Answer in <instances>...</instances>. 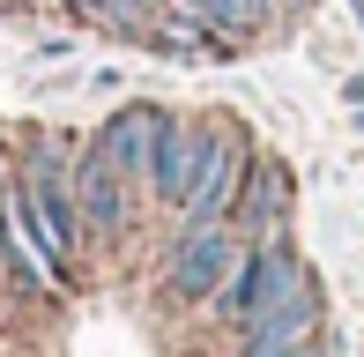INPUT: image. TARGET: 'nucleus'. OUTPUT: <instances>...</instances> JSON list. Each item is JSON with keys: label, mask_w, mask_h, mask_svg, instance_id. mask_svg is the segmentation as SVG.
<instances>
[{"label": "nucleus", "mask_w": 364, "mask_h": 357, "mask_svg": "<svg viewBox=\"0 0 364 357\" xmlns=\"http://www.w3.org/2000/svg\"><path fill=\"white\" fill-rule=\"evenodd\" d=\"M171 127H178V119H171L164 105H119V112L105 119V134H97V142L127 164V178H141V186H149V164H156V149H164Z\"/></svg>", "instance_id": "nucleus-6"}, {"label": "nucleus", "mask_w": 364, "mask_h": 357, "mask_svg": "<svg viewBox=\"0 0 364 357\" xmlns=\"http://www.w3.org/2000/svg\"><path fill=\"white\" fill-rule=\"evenodd\" d=\"M297 283H312V275H305V253H297V246H290V231H283V238H260V246H245V253H238V268L223 275V290H216L208 305H216L223 328H245L260 305L290 298Z\"/></svg>", "instance_id": "nucleus-2"}, {"label": "nucleus", "mask_w": 364, "mask_h": 357, "mask_svg": "<svg viewBox=\"0 0 364 357\" xmlns=\"http://www.w3.org/2000/svg\"><path fill=\"white\" fill-rule=\"evenodd\" d=\"M201 149H208V119H201V127H171V134H164L156 164H149V193H156L164 208H186L193 171H201Z\"/></svg>", "instance_id": "nucleus-8"}, {"label": "nucleus", "mask_w": 364, "mask_h": 357, "mask_svg": "<svg viewBox=\"0 0 364 357\" xmlns=\"http://www.w3.org/2000/svg\"><path fill=\"white\" fill-rule=\"evenodd\" d=\"M312 335H320V298H312V283H297L290 298L260 305V313L245 320L238 343L245 350H283V343H312Z\"/></svg>", "instance_id": "nucleus-7"}, {"label": "nucleus", "mask_w": 364, "mask_h": 357, "mask_svg": "<svg viewBox=\"0 0 364 357\" xmlns=\"http://www.w3.org/2000/svg\"><path fill=\"white\" fill-rule=\"evenodd\" d=\"M75 201H82V238H119V223H127V164L105 142H90L75 156Z\"/></svg>", "instance_id": "nucleus-5"}, {"label": "nucleus", "mask_w": 364, "mask_h": 357, "mask_svg": "<svg viewBox=\"0 0 364 357\" xmlns=\"http://www.w3.org/2000/svg\"><path fill=\"white\" fill-rule=\"evenodd\" d=\"M8 208H15V171L0 164V223H8Z\"/></svg>", "instance_id": "nucleus-10"}, {"label": "nucleus", "mask_w": 364, "mask_h": 357, "mask_svg": "<svg viewBox=\"0 0 364 357\" xmlns=\"http://www.w3.org/2000/svg\"><path fill=\"white\" fill-rule=\"evenodd\" d=\"M238 253H245V238L230 231V223H186V238H178V253H171V298L208 305L223 290V275L238 268Z\"/></svg>", "instance_id": "nucleus-3"}, {"label": "nucleus", "mask_w": 364, "mask_h": 357, "mask_svg": "<svg viewBox=\"0 0 364 357\" xmlns=\"http://www.w3.org/2000/svg\"><path fill=\"white\" fill-rule=\"evenodd\" d=\"M283 216H290V178L275 156H245V178L238 193H230V231L245 238V246H260V238H283Z\"/></svg>", "instance_id": "nucleus-4"}, {"label": "nucleus", "mask_w": 364, "mask_h": 357, "mask_svg": "<svg viewBox=\"0 0 364 357\" xmlns=\"http://www.w3.org/2000/svg\"><path fill=\"white\" fill-rule=\"evenodd\" d=\"M245 357H327V343L312 335V343H283V350H245Z\"/></svg>", "instance_id": "nucleus-9"}, {"label": "nucleus", "mask_w": 364, "mask_h": 357, "mask_svg": "<svg viewBox=\"0 0 364 357\" xmlns=\"http://www.w3.org/2000/svg\"><path fill=\"white\" fill-rule=\"evenodd\" d=\"M15 208H23L38 253L53 261V275L75 268L82 253V201H75V149L68 142H30L15 164Z\"/></svg>", "instance_id": "nucleus-1"}]
</instances>
